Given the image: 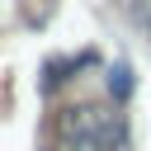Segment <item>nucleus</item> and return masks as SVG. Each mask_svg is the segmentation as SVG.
<instances>
[{"label": "nucleus", "instance_id": "f257e3e1", "mask_svg": "<svg viewBox=\"0 0 151 151\" xmlns=\"http://www.w3.org/2000/svg\"><path fill=\"white\" fill-rule=\"evenodd\" d=\"M123 142H127V123L109 104L85 99V104L61 109V118H57V146L61 151H123Z\"/></svg>", "mask_w": 151, "mask_h": 151}, {"label": "nucleus", "instance_id": "f03ea898", "mask_svg": "<svg viewBox=\"0 0 151 151\" xmlns=\"http://www.w3.org/2000/svg\"><path fill=\"white\" fill-rule=\"evenodd\" d=\"M109 90H113V99H123V94L132 90V71H127V61H118V66H113V80H109Z\"/></svg>", "mask_w": 151, "mask_h": 151}]
</instances>
